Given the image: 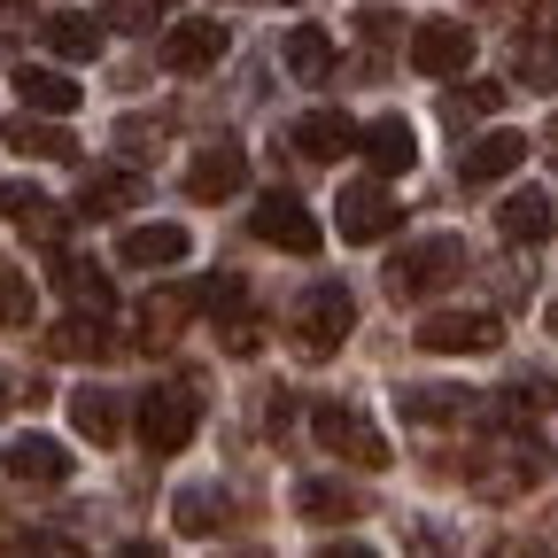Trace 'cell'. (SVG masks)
<instances>
[{
	"label": "cell",
	"mask_w": 558,
	"mask_h": 558,
	"mask_svg": "<svg viewBox=\"0 0 558 558\" xmlns=\"http://www.w3.org/2000/svg\"><path fill=\"white\" fill-rule=\"evenodd\" d=\"M288 140H295L311 163H341L349 148H357V124H349L341 109H311V117H295V132H288Z\"/></svg>",
	"instance_id": "44dd1931"
},
{
	"label": "cell",
	"mask_w": 558,
	"mask_h": 558,
	"mask_svg": "<svg viewBox=\"0 0 558 558\" xmlns=\"http://www.w3.org/2000/svg\"><path fill=\"white\" fill-rule=\"evenodd\" d=\"M39 32H47V54H62V62H94L101 54V16H86V9H47Z\"/></svg>",
	"instance_id": "7402d4cb"
},
{
	"label": "cell",
	"mask_w": 558,
	"mask_h": 558,
	"mask_svg": "<svg viewBox=\"0 0 558 558\" xmlns=\"http://www.w3.org/2000/svg\"><path fill=\"white\" fill-rule=\"evenodd\" d=\"M194 311H202V288H156L140 303V349H171Z\"/></svg>",
	"instance_id": "2e32d148"
},
{
	"label": "cell",
	"mask_w": 558,
	"mask_h": 558,
	"mask_svg": "<svg viewBox=\"0 0 558 558\" xmlns=\"http://www.w3.org/2000/svg\"><path fill=\"white\" fill-rule=\"evenodd\" d=\"M171 527L179 535H226L233 527V505L218 497V488H179V497H171Z\"/></svg>",
	"instance_id": "4316f807"
},
{
	"label": "cell",
	"mask_w": 558,
	"mask_h": 558,
	"mask_svg": "<svg viewBox=\"0 0 558 558\" xmlns=\"http://www.w3.org/2000/svg\"><path fill=\"white\" fill-rule=\"evenodd\" d=\"M527 148H535V140H527V132H512V124H497V132H481V140H473V148L458 156V179H465V186H497V179H512V171L527 163Z\"/></svg>",
	"instance_id": "8fae6325"
},
{
	"label": "cell",
	"mask_w": 558,
	"mask_h": 558,
	"mask_svg": "<svg viewBox=\"0 0 558 558\" xmlns=\"http://www.w3.org/2000/svg\"><path fill=\"white\" fill-rule=\"evenodd\" d=\"M465 62H473V24H458V16H418L411 24V70L418 78H458Z\"/></svg>",
	"instance_id": "9c48e42d"
},
{
	"label": "cell",
	"mask_w": 558,
	"mask_h": 558,
	"mask_svg": "<svg viewBox=\"0 0 558 558\" xmlns=\"http://www.w3.org/2000/svg\"><path fill=\"white\" fill-rule=\"evenodd\" d=\"M543 473H550L543 435L527 427V418H505V411H497V435L473 450V488H481L488 505H512V497H527Z\"/></svg>",
	"instance_id": "6da1fadb"
},
{
	"label": "cell",
	"mask_w": 558,
	"mask_h": 558,
	"mask_svg": "<svg viewBox=\"0 0 558 558\" xmlns=\"http://www.w3.org/2000/svg\"><path fill=\"white\" fill-rule=\"evenodd\" d=\"M357 32H365V47H396V39H403V16L373 9V16H357Z\"/></svg>",
	"instance_id": "e575fe53"
},
{
	"label": "cell",
	"mask_w": 558,
	"mask_h": 558,
	"mask_svg": "<svg viewBox=\"0 0 558 558\" xmlns=\"http://www.w3.org/2000/svg\"><path fill=\"white\" fill-rule=\"evenodd\" d=\"M543 326H550V333H558V303H550V311H543Z\"/></svg>",
	"instance_id": "60d3db41"
},
{
	"label": "cell",
	"mask_w": 558,
	"mask_h": 558,
	"mask_svg": "<svg viewBox=\"0 0 558 558\" xmlns=\"http://www.w3.org/2000/svg\"><path fill=\"white\" fill-rule=\"evenodd\" d=\"M39 9V0H0V24H9V32H24V16Z\"/></svg>",
	"instance_id": "74e56055"
},
{
	"label": "cell",
	"mask_w": 558,
	"mask_h": 558,
	"mask_svg": "<svg viewBox=\"0 0 558 558\" xmlns=\"http://www.w3.org/2000/svg\"><path fill=\"white\" fill-rule=\"evenodd\" d=\"M349 333H357V295H349L341 279H311L295 295V311H288V349L303 365H326Z\"/></svg>",
	"instance_id": "7a4b0ae2"
},
{
	"label": "cell",
	"mask_w": 558,
	"mask_h": 558,
	"mask_svg": "<svg viewBox=\"0 0 558 558\" xmlns=\"http://www.w3.org/2000/svg\"><path fill=\"white\" fill-rule=\"evenodd\" d=\"M101 24L124 32V39H140V32H156V24H163V0H109Z\"/></svg>",
	"instance_id": "1f68e13d"
},
{
	"label": "cell",
	"mask_w": 558,
	"mask_h": 558,
	"mask_svg": "<svg viewBox=\"0 0 558 558\" xmlns=\"http://www.w3.org/2000/svg\"><path fill=\"white\" fill-rule=\"evenodd\" d=\"M295 520H318V527L357 520V488H341V481H295Z\"/></svg>",
	"instance_id": "83f0119b"
},
{
	"label": "cell",
	"mask_w": 558,
	"mask_h": 558,
	"mask_svg": "<svg viewBox=\"0 0 558 558\" xmlns=\"http://www.w3.org/2000/svg\"><path fill=\"white\" fill-rule=\"evenodd\" d=\"M132 427H140V450L148 458H179L202 427V388L194 380H156V388H140V411H132Z\"/></svg>",
	"instance_id": "3957f363"
},
{
	"label": "cell",
	"mask_w": 558,
	"mask_h": 558,
	"mask_svg": "<svg viewBox=\"0 0 558 558\" xmlns=\"http://www.w3.org/2000/svg\"><path fill=\"white\" fill-rule=\"evenodd\" d=\"M32 311H39V295H32V279L0 256V326H32Z\"/></svg>",
	"instance_id": "4dcf8cb0"
},
{
	"label": "cell",
	"mask_w": 558,
	"mask_h": 558,
	"mask_svg": "<svg viewBox=\"0 0 558 558\" xmlns=\"http://www.w3.org/2000/svg\"><path fill=\"white\" fill-rule=\"evenodd\" d=\"M241 186H248V156L233 148V140L194 148V163H186V194H194V202H233Z\"/></svg>",
	"instance_id": "4fadbf2b"
},
{
	"label": "cell",
	"mask_w": 558,
	"mask_h": 558,
	"mask_svg": "<svg viewBox=\"0 0 558 558\" xmlns=\"http://www.w3.org/2000/svg\"><path fill=\"white\" fill-rule=\"evenodd\" d=\"M226 47H233V24H218V16H179V24H163L156 62L171 70V78H202V70L226 62Z\"/></svg>",
	"instance_id": "8992f818"
},
{
	"label": "cell",
	"mask_w": 558,
	"mask_h": 558,
	"mask_svg": "<svg viewBox=\"0 0 558 558\" xmlns=\"http://www.w3.org/2000/svg\"><path fill=\"white\" fill-rule=\"evenodd\" d=\"M450 279H465V241L458 233H427V241H411L388 264V295L396 303H427V295L450 288Z\"/></svg>",
	"instance_id": "277c9868"
},
{
	"label": "cell",
	"mask_w": 558,
	"mask_h": 558,
	"mask_svg": "<svg viewBox=\"0 0 558 558\" xmlns=\"http://www.w3.org/2000/svg\"><path fill=\"white\" fill-rule=\"evenodd\" d=\"M333 226H341L349 248H373V241H388V233L403 226V202H396L380 179H349L341 202H333Z\"/></svg>",
	"instance_id": "52a82bcc"
},
{
	"label": "cell",
	"mask_w": 558,
	"mask_h": 558,
	"mask_svg": "<svg viewBox=\"0 0 558 558\" xmlns=\"http://www.w3.org/2000/svg\"><path fill=\"white\" fill-rule=\"evenodd\" d=\"M505 94H512V86H488V78H481V86L450 94V109H442V117H450V124H473V117H497V109H505Z\"/></svg>",
	"instance_id": "d6a6232c"
},
{
	"label": "cell",
	"mask_w": 558,
	"mask_h": 558,
	"mask_svg": "<svg viewBox=\"0 0 558 558\" xmlns=\"http://www.w3.org/2000/svg\"><path fill=\"white\" fill-rule=\"evenodd\" d=\"M117 256H124L132 271H171V264L194 256V233H186V226H132V233L117 241Z\"/></svg>",
	"instance_id": "9a60e30c"
},
{
	"label": "cell",
	"mask_w": 558,
	"mask_h": 558,
	"mask_svg": "<svg viewBox=\"0 0 558 558\" xmlns=\"http://www.w3.org/2000/svg\"><path fill=\"white\" fill-rule=\"evenodd\" d=\"M140 194H148V186H140V171H86L70 209H78V218H117V209H132Z\"/></svg>",
	"instance_id": "603a6c76"
},
{
	"label": "cell",
	"mask_w": 558,
	"mask_h": 558,
	"mask_svg": "<svg viewBox=\"0 0 558 558\" xmlns=\"http://www.w3.org/2000/svg\"><path fill=\"white\" fill-rule=\"evenodd\" d=\"M32 202H39V186H16V179H0V218H24Z\"/></svg>",
	"instance_id": "d590c367"
},
{
	"label": "cell",
	"mask_w": 558,
	"mask_h": 558,
	"mask_svg": "<svg viewBox=\"0 0 558 558\" xmlns=\"http://www.w3.org/2000/svg\"><path fill=\"white\" fill-rule=\"evenodd\" d=\"M70 427H78L86 442H117L124 435V396L117 388H78L70 396Z\"/></svg>",
	"instance_id": "d4e9b609"
},
{
	"label": "cell",
	"mask_w": 558,
	"mask_h": 558,
	"mask_svg": "<svg viewBox=\"0 0 558 558\" xmlns=\"http://www.w3.org/2000/svg\"><path fill=\"white\" fill-rule=\"evenodd\" d=\"M54 288L78 303V311H117V295H109V271L101 264H86V256H62L54 264Z\"/></svg>",
	"instance_id": "f1b7e54d"
},
{
	"label": "cell",
	"mask_w": 558,
	"mask_h": 558,
	"mask_svg": "<svg viewBox=\"0 0 558 558\" xmlns=\"http://www.w3.org/2000/svg\"><path fill=\"white\" fill-rule=\"evenodd\" d=\"M512 70H520V86H527V94H550V86H558V47L535 32V39H520Z\"/></svg>",
	"instance_id": "f546056e"
},
{
	"label": "cell",
	"mask_w": 558,
	"mask_h": 558,
	"mask_svg": "<svg viewBox=\"0 0 558 558\" xmlns=\"http://www.w3.org/2000/svg\"><path fill=\"white\" fill-rule=\"evenodd\" d=\"M202 303L218 311V326H226V318H241V311H248V279H241V271H218V279L202 288Z\"/></svg>",
	"instance_id": "836d02e7"
},
{
	"label": "cell",
	"mask_w": 558,
	"mask_h": 558,
	"mask_svg": "<svg viewBox=\"0 0 558 558\" xmlns=\"http://www.w3.org/2000/svg\"><path fill=\"white\" fill-rule=\"evenodd\" d=\"M550 226H558V209H550V194H543V186H520V194H505V209H497V233H505L512 248L550 241Z\"/></svg>",
	"instance_id": "d6986e66"
},
{
	"label": "cell",
	"mask_w": 558,
	"mask_h": 558,
	"mask_svg": "<svg viewBox=\"0 0 558 558\" xmlns=\"http://www.w3.org/2000/svg\"><path fill=\"white\" fill-rule=\"evenodd\" d=\"M535 24H543V39L558 47V0H543V9H535Z\"/></svg>",
	"instance_id": "f35d334b"
},
{
	"label": "cell",
	"mask_w": 558,
	"mask_h": 558,
	"mask_svg": "<svg viewBox=\"0 0 558 558\" xmlns=\"http://www.w3.org/2000/svg\"><path fill=\"white\" fill-rule=\"evenodd\" d=\"M357 148H365V163H373L380 179H396V171L418 163V132H411L403 117H373V124L357 132Z\"/></svg>",
	"instance_id": "ac0fdd59"
},
{
	"label": "cell",
	"mask_w": 558,
	"mask_h": 558,
	"mask_svg": "<svg viewBox=\"0 0 558 558\" xmlns=\"http://www.w3.org/2000/svg\"><path fill=\"white\" fill-rule=\"evenodd\" d=\"M9 148L32 156V163H78V140H70L62 117H47V109H32V117L9 124Z\"/></svg>",
	"instance_id": "ffe728a7"
},
{
	"label": "cell",
	"mask_w": 558,
	"mask_h": 558,
	"mask_svg": "<svg viewBox=\"0 0 558 558\" xmlns=\"http://www.w3.org/2000/svg\"><path fill=\"white\" fill-rule=\"evenodd\" d=\"M279 62H288V78L295 86H326V70H333V39L318 24H295L288 39H279Z\"/></svg>",
	"instance_id": "cb8c5ba5"
},
{
	"label": "cell",
	"mask_w": 558,
	"mask_h": 558,
	"mask_svg": "<svg viewBox=\"0 0 558 558\" xmlns=\"http://www.w3.org/2000/svg\"><path fill=\"white\" fill-rule=\"evenodd\" d=\"M248 233L264 241V248H288V256H318V218L295 202V194H264L256 209H248Z\"/></svg>",
	"instance_id": "30bf717a"
},
{
	"label": "cell",
	"mask_w": 558,
	"mask_h": 558,
	"mask_svg": "<svg viewBox=\"0 0 558 558\" xmlns=\"http://www.w3.org/2000/svg\"><path fill=\"white\" fill-rule=\"evenodd\" d=\"M16 94H24V109H47V117H70V109H78L70 70H47V62H16Z\"/></svg>",
	"instance_id": "484cf974"
},
{
	"label": "cell",
	"mask_w": 558,
	"mask_h": 558,
	"mask_svg": "<svg viewBox=\"0 0 558 558\" xmlns=\"http://www.w3.org/2000/svg\"><path fill=\"white\" fill-rule=\"evenodd\" d=\"M543 140H550V156H558V117H550V124H543Z\"/></svg>",
	"instance_id": "ab89813d"
},
{
	"label": "cell",
	"mask_w": 558,
	"mask_h": 558,
	"mask_svg": "<svg viewBox=\"0 0 558 558\" xmlns=\"http://www.w3.org/2000/svg\"><path fill=\"white\" fill-rule=\"evenodd\" d=\"M396 411L411 427H450V418H473V388H450V380H411L396 396Z\"/></svg>",
	"instance_id": "e0dca14e"
},
{
	"label": "cell",
	"mask_w": 558,
	"mask_h": 558,
	"mask_svg": "<svg viewBox=\"0 0 558 558\" xmlns=\"http://www.w3.org/2000/svg\"><path fill=\"white\" fill-rule=\"evenodd\" d=\"M0 465H9V481H24V488H62L78 458H70V450H62L54 435H16Z\"/></svg>",
	"instance_id": "5bb4252c"
},
{
	"label": "cell",
	"mask_w": 558,
	"mask_h": 558,
	"mask_svg": "<svg viewBox=\"0 0 558 558\" xmlns=\"http://www.w3.org/2000/svg\"><path fill=\"white\" fill-rule=\"evenodd\" d=\"M16 403H39V396H24V380H16V373H0V411H16Z\"/></svg>",
	"instance_id": "8d00e7d4"
},
{
	"label": "cell",
	"mask_w": 558,
	"mask_h": 558,
	"mask_svg": "<svg viewBox=\"0 0 558 558\" xmlns=\"http://www.w3.org/2000/svg\"><path fill=\"white\" fill-rule=\"evenodd\" d=\"M497 341H505L497 311H435V318H418V349H435V357H488Z\"/></svg>",
	"instance_id": "ba28073f"
},
{
	"label": "cell",
	"mask_w": 558,
	"mask_h": 558,
	"mask_svg": "<svg viewBox=\"0 0 558 558\" xmlns=\"http://www.w3.org/2000/svg\"><path fill=\"white\" fill-rule=\"evenodd\" d=\"M47 357H70V365H101V357H117L109 311H70L62 326H47Z\"/></svg>",
	"instance_id": "7c38bea8"
},
{
	"label": "cell",
	"mask_w": 558,
	"mask_h": 558,
	"mask_svg": "<svg viewBox=\"0 0 558 558\" xmlns=\"http://www.w3.org/2000/svg\"><path fill=\"white\" fill-rule=\"evenodd\" d=\"M311 435H318L333 458L365 465V473H388V465H396V458H388V435L373 427L357 403H318V411H311Z\"/></svg>",
	"instance_id": "5b68a950"
}]
</instances>
